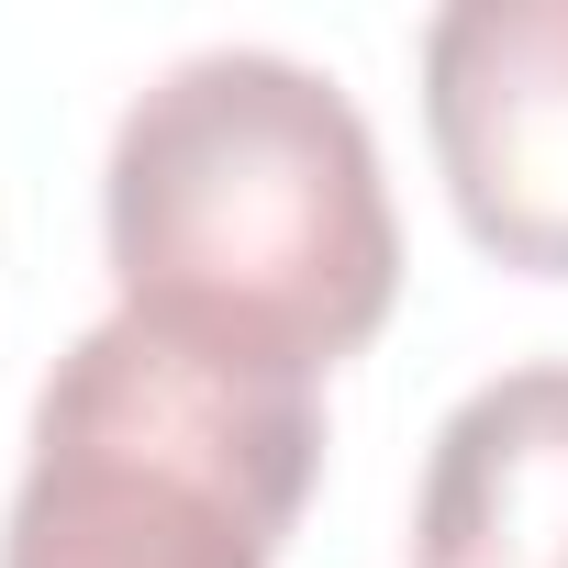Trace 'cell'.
Instances as JSON below:
<instances>
[{
    "label": "cell",
    "instance_id": "6da1fadb",
    "mask_svg": "<svg viewBox=\"0 0 568 568\" xmlns=\"http://www.w3.org/2000/svg\"><path fill=\"white\" fill-rule=\"evenodd\" d=\"M123 313L234 368L313 379L402 302V223L368 112L278 45H201L134 90L101 168Z\"/></svg>",
    "mask_w": 568,
    "mask_h": 568
},
{
    "label": "cell",
    "instance_id": "7a4b0ae2",
    "mask_svg": "<svg viewBox=\"0 0 568 568\" xmlns=\"http://www.w3.org/2000/svg\"><path fill=\"white\" fill-rule=\"evenodd\" d=\"M313 468V379H267L112 313L34 390L0 568H278Z\"/></svg>",
    "mask_w": 568,
    "mask_h": 568
},
{
    "label": "cell",
    "instance_id": "3957f363",
    "mask_svg": "<svg viewBox=\"0 0 568 568\" xmlns=\"http://www.w3.org/2000/svg\"><path fill=\"white\" fill-rule=\"evenodd\" d=\"M424 134L457 223L501 267L568 278V0H446L424 23Z\"/></svg>",
    "mask_w": 568,
    "mask_h": 568
},
{
    "label": "cell",
    "instance_id": "277c9868",
    "mask_svg": "<svg viewBox=\"0 0 568 568\" xmlns=\"http://www.w3.org/2000/svg\"><path fill=\"white\" fill-rule=\"evenodd\" d=\"M413 568H568V357L501 368L435 424Z\"/></svg>",
    "mask_w": 568,
    "mask_h": 568
}]
</instances>
